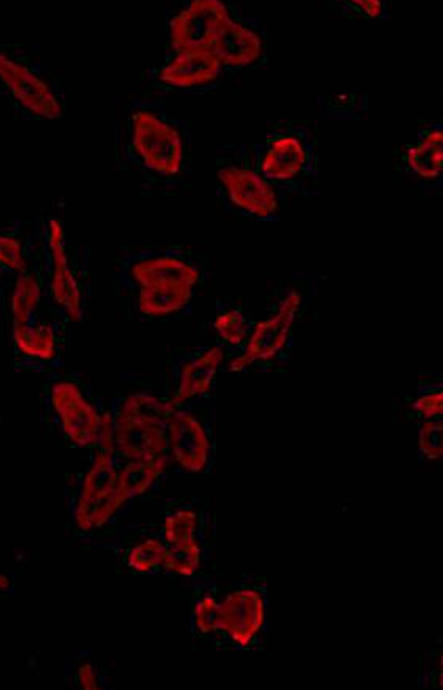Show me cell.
<instances>
[{"label":"cell","instance_id":"30bf717a","mask_svg":"<svg viewBox=\"0 0 443 690\" xmlns=\"http://www.w3.org/2000/svg\"><path fill=\"white\" fill-rule=\"evenodd\" d=\"M48 244L52 257L50 292L54 300L66 309L69 317L72 320H78L81 306L80 289L74 274L68 267L63 246V228L57 219L49 221Z\"/></svg>","mask_w":443,"mask_h":690},{"label":"cell","instance_id":"7402d4cb","mask_svg":"<svg viewBox=\"0 0 443 690\" xmlns=\"http://www.w3.org/2000/svg\"><path fill=\"white\" fill-rule=\"evenodd\" d=\"M199 548L195 540L172 544L165 553V565L167 568L182 575H191L199 564Z\"/></svg>","mask_w":443,"mask_h":690},{"label":"cell","instance_id":"3957f363","mask_svg":"<svg viewBox=\"0 0 443 690\" xmlns=\"http://www.w3.org/2000/svg\"><path fill=\"white\" fill-rule=\"evenodd\" d=\"M133 125L132 144L145 165L165 175L176 174L183 159L179 132L150 112H137Z\"/></svg>","mask_w":443,"mask_h":690},{"label":"cell","instance_id":"8fae6325","mask_svg":"<svg viewBox=\"0 0 443 690\" xmlns=\"http://www.w3.org/2000/svg\"><path fill=\"white\" fill-rule=\"evenodd\" d=\"M1 74L15 97L34 113L52 118L60 107L47 86L20 64L1 56Z\"/></svg>","mask_w":443,"mask_h":690},{"label":"cell","instance_id":"83f0119b","mask_svg":"<svg viewBox=\"0 0 443 690\" xmlns=\"http://www.w3.org/2000/svg\"><path fill=\"white\" fill-rule=\"evenodd\" d=\"M218 608L219 606L211 597H205L198 603L195 610V621L201 631L209 632L219 628Z\"/></svg>","mask_w":443,"mask_h":690},{"label":"cell","instance_id":"cb8c5ba5","mask_svg":"<svg viewBox=\"0 0 443 690\" xmlns=\"http://www.w3.org/2000/svg\"><path fill=\"white\" fill-rule=\"evenodd\" d=\"M196 515L190 510H180L165 521V537L170 545L195 540Z\"/></svg>","mask_w":443,"mask_h":690},{"label":"cell","instance_id":"484cf974","mask_svg":"<svg viewBox=\"0 0 443 690\" xmlns=\"http://www.w3.org/2000/svg\"><path fill=\"white\" fill-rule=\"evenodd\" d=\"M419 447L430 458L443 456V421L423 424L419 432Z\"/></svg>","mask_w":443,"mask_h":690},{"label":"cell","instance_id":"f1b7e54d","mask_svg":"<svg viewBox=\"0 0 443 690\" xmlns=\"http://www.w3.org/2000/svg\"><path fill=\"white\" fill-rule=\"evenodd\" d=\"M414 408L424 413L427 417L443 414V390L419 398L414 403Z\"/></svg>","mask_w":443,"mask_h":690},{"label":"cell","instance_id":"d4e9b609","mask_svg":"<svg viewBox=\"0 0 443 690\" xmlns=\"http://www.w3.org/2000/svg\"><path fill=\"white\" fill-rule=\"evenodd\" d=\"M166 549L156 540H148L133 549L129 557L130 566L137 570H149L164 562Z\"/></svg>","mask_w":443,"mask_h":690},{"label":"cell","instance_id":"5bb4252c","mask_svg":"<svg viewBox=\"0 0 443 690\" xmlns=\"http://www.w3.org/2000/svg\"><path fill=\"white\" fill-rule=\"evenodd\" d=\"M223 357V350L214 346L186 363L181 370L178 388L171 404L179 405L209 391Z\"/></svg>","mask_w":443,"mask_h":690},{"label":"cell","instance_id":"ffe728a7","mask_svg":"<svg viewBox=\"0 0 443 690\" xmlns=\"http://www.w3.org/2000/svg\"><path fill=\"white\" fill-rule=\"evenodd\" d=\"M41 288L37 278L30 273L21 274L11 294V313L15 324H26L37 307Z\"/></svg>","mask_w":443,"mask_h":690},{"label":"cell","instance_id":"277c9868","mask_svg":"<svg viewBox=\"0 0 443 690\" xmlns=\"http://www.w3.org/2000/svg\"><path fill=\"white\" fill-rule=\"evenodd\" d=\"M230 14L219 0H195L169 22L172 47L177 52H212L217 33Z\"/></svg>","mask_w":443,"mask_h":690},{"label":"cell","instance_id":"4dcf8cb0","mask_svg":"<svg viewBox=\"0 0 443 690\" xmlns=\"http://www.w3.org/2000/svg\"><path fill=\"white\" fill-rule=\"evenodd\" d=\"M435 684L437 687L443 689V669H438L435 674Z\"/></svg>","mask_w":443,"mask_h":690},{"label":"cell","instance_id":"ac0fdd59","mask_svg":"<svg viewBox=\"0 0 443 690\" xmlns=\"http://www.w3.org/2000/svg\"><path fill=\"white\" fill-rule=\"evenodd\" d=\"M166 457L153 460H132L119 472V488L126 500L143 493L166 467Z\"/></svg>","mask_w":443,"mask_h":690},{"label":"cell","instance_id":"5b68a950","mask_svg":"<svg viewBox=\"0 0 443 690\" xmlns=\"http://www.w3.org/2000/svg\"><path fill=\"white\" fill-rule=\"evenodd\" d=\"M300 304V294L290 291L271 317L257 323L244 352L230 362V370L242 371L255 362L274 358L287 343Z\"/></svg>","mask_w":443,"mask_h":690},{"label":"cell","instance_id":"9a60e30c","mask_svg":"<svg viewBox=\"0 0 443 690\" xmlns=\"http://www.w3.org/2000/svg\"><path fill=\"white\" fill-rule=\"evenodd\" d=\"M306 161L302 142L295 136H283L271 143L261 160L260 169L265 178L284 181L297 176Z\"/></svg>","mask_w":443,"mask_h":690},{"label":"cell","instance_id":"7c38bea8","mask_svg":"<svg viewBox=\"0 0 443 690\" xmlns=\"http://www.w3.org/2000/svg\"><path fill=\"white\" fill-rule=\"evenodd\" d=\"M262 52V40L255 31L229 18L220 27L212 53L221 64L233 67L255 62Z\"/></svg>","mask_w":443,"mask_h":690},{"label":"cell","instance_id":"4316f807","mask_svg":"<svg viewBox=\"0 0 443 690\" xmlns=\"http://www.w3.org/2000/svg\"><path fill=\"white\" fill-rule=\"evenodd\" d=\"M0 263L2 267L15 271L25 269V259L22 254L20 241L9 235L0 237Z\"/></svg>","mask_w":443,"mask_h":690},{"label":"cell","instance_id":"4fadbf2b","mask_svg":"<svg viewBox=\"0 0 443 690\" xmlns=\"http://www.w3.org/2000/svg\"><path fill=\"white\" fill-rule=\"evenodd\" d=\"M221 63L208 51H182L160 72V79L172 86L191 87L214 80Z\"/></svg>","mask_w":443,"mask_h":690},{"label":"cell","instance_id":"8992f818","mask_svg":"<svg viewBox=\"0 0 443 690\" xmlns=\"http://www.w3.org/2000/svg\"><path fill=\"white\" fill-rule=\"evenodd\" d=\"M51 402L71 441L81 447L95 441L103 416L84 399L76 384L69 381L55 383L51 389Z\"/></svg>","mask_w":443,"mask_h":690},{"label":"cell","instance_id":"d6986e66","mask_svg":"<svg viewBox=\"0 0 443 690\" xmlns=\"http://www.w3.org/2000/svg\"><path fill=\"white\" fill-rule=\"evenodd\" d=\"M13 338L17 348L27 356L48 360L55 355V337L50 325H13Z\"/></svg>","mask_w":443,"mask_h":690},{"label":"cell","instance_id":"6da1fadb","mask_svg":"<svg viewBox=\"0 0 443 690\" xmlns=\"http://www.w3.org/2000/svg\"><path fill=\"white\" fill-rule=\"evenodd\" d=\"M173 405L147 395L126 397L115 418V445L131 460L166 457L168 434L165 422Z\"/></svg>","mask_w":443,"mask_h":690},{"label":"cell","instance_id":"f546056e","mask_svg":"<svg viewBox=\"0 0 443 690\" xmlns=\"http://www.w3.org/2000/svg\"><path fill=\"white\" fill-rule=\"evenodd\" d=\"M357 5L362 7L370 16H377L381 11V3L376 0L368 1H354Z\"/></svg>","mask_w":443,"mask_h":690},{"label":"cell","instance_id":"603a6c76","mask_svg":"<svg viewBox=\"0 0 443 690\" xmlns=\"http://www.w3.org/2000/svg\"><path fill=\"white\" fill-rule=\"evenodd\" d=\"M214 327L221 339L230 345L242 343L248 331L246 318L238 309L219 314L215 319Z\"/></svg>","mask_w":443,"mask_h":690},{"label":"cell","instance_id":"1f68e13d","mask_svg":"<svg viewBox=\"0 0 443 690\" xmlns=\"http://www.w3.org/2000/svg\"><path fill=\"white\" fill-rule=\"evenodd\" d=\"M438 669H443V650L438 656Z\"/></svg>","mask_w":443,"mask_h":690},{"label":"cell","instance_id":"44dd1931","mask_svg":"<svg viewBox=\"0 0 443 690\" xmlns=\"http://www.w3.org/2000/svg\"><path fill=\"white\" fill-rule=\"evenodd\" d=\"M410 164L424 177L436 176L443 167V132L431 134L410 151Z\"/></svg>","mask_w":443,"mask_h":690},{"label":"cell","instance_id":"e0dca14e","mask_svg":"<svg viewBox=\"0 0 443 690\" xmlns=\"http://www.w3.org/2000/svg\"><path fill=\"white\" fill-rule=\"evenodd\" d=\"M194 285L163 282L140 286L138 305L146 316L159 317L181 310L192 297Z\"/></svg>","mask_w":443,"mask_h":690},{"label":"cell","instance_id":"9c48e42d","mask_svg":"<svg viewBox=\"0 0 443 690\" xmlns=\"http://www.w3.org/2000/svg\"><path fill=\"white\" fill-rule=\"evenodd\" d=\"M168 423V444L175 460L187 471H201L209 454V440L202 424L186 412L174 414Z\"/></svg>","mask_w":443,"mask_h":690},{"label":"cell","instance_id":"ba28073f","mask_svg":"<svg viewBox=\"0 0 443 690\" xmlns=\"http://www.w3.org/2000/svg\"><path fill=\"white\" fill-rule=\"evenodd\" d=\"M262 595L254 589H240L228 595L218 608V626L238 645L247 646L263 626Z\"/></svg>","mask_w":443,"mask_h":690},{"label":"cell","instance_id":"7a4b0ae2","mask_svg":"<svg viewBox=\"0 0 443 690\" xmlns=\"http://www.w3.org/2000/svg\"><path fill=\"white\" fill-rule=\"evenodd\" d=\"M108 414L103 416L100 437L103 448L85 476L76 508L77 524L82 529L101 526L125 501L119 488V473L112 462L113 439Z\"/></svg>","mask_w":443,"mask_h":690},{"label":"cell","instance_id":"2e32d148","mask_svg":"<svg viewBox=\"0 0 443 690\" xmlns=\"http://www.w3.org/2000/svg\"><path fill=\"white\" fill-rule=\"evenodd\" d=\"M133 278L140 286L163 282H182L195 285L199 280L198 270L186 261L171 256L152 257L133 264Z\"/></svg>","mask_w":443,"mask_h":690},{"label":"cell","instance_id":"52a82bcc","mask_svg":"<svg viewBox=\"0 0 443 690\" xmlns=\"http://www.w3.org/2000/svg\"><path fill=\"white\" fill-rule=\"evenodd\" d=\"M217 176L230 200L242 210L261 218L277 210L278 200L274 189L255 170L228 166L219 169Z\"/></svg>","mask_w":443,"mask_h":690}]
</instances>
